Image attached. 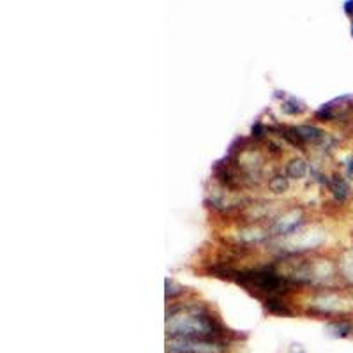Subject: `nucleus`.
Returning <instances> with one entry per match:
<instances>
[{"label":"nucleus","instance_id":"obj_1","mask_svg":"<svg viewBox=\"0 0 353 353\" xmlns=\"http://www.w3.org/2000/svg\"><path fill=\"white\" fill-rule=\"evenodd\" d=\"M166 332L170 339H203L226 343L228 330L203 305H181L168 311Z\"/></svg>","mask_w":353,"mask_h":353},{"label":"nucleus","instance_id":"obj_2","mask_svg":"<svg viewBox=\"0 0 353 353\" xmlns=\"http://www.w3.org/2000/svg\"><path fill=\"white\" fill-rule=\"evenodd\" d=\"M228 343L203 341V339H168L166 352L168 353H225Z\"/></svg>","mask_w":353,"mask_h":353},{"label":"nucleus","instance_id":"obj_3","mask_svg":"<svg viewBox=\"0 0 353 353\" xmlns=\"http://www.w3.org/2000/svg\"><path fill=\"white\" fill-rule=\"evenodd\" d=\"M301 219H302L301 210L293 209V210H290V212H286L285 216L279 217V219H276L272 230L276 232V235H290L293 230L297 228L299 223H301Z\"/></svg>","mask_w":353,"mask_h":353},{"label":"nucleus","instance_id":"obj_4","mask_svg":"<svg viewBox=\"0 0 353 353\" xmlns=\"http://www.w3.org/2000/svg\"><path fill=\"white\" fill-rule=\"evenodd\" d=\"M265 307L267 311L272 314H277V316H292L293 311L290 309V305L283 301L281 295H274V297L265 299Z\"/></svg>","mask_w":353,"mask_h":353},{"label":"nucleus","instance_id":"obj_5","mask_svg":"<svg viewBox=\"0 0 353 353\" xmlns=\"http://www.w3.org/2000/svg\"><path fill=\"white\" fill-rule=\"evenodd\" d=\"M330 191L334 193V196L337 198L339 201H345L350 198V185L348 182L345 181V179H341V176L334 175L332 181H330Z\"/></svg>","mask_w":353,"mask_h":353},{"label":"nucleus","instance_id":"obj_6","mask_svg":"<svg viewBox=\"0 0 353 353\" xmlns=\"http://www.w3.org/2000/svg\"><path fill=\"white\" fill-rule=\"evenodd\" d=\"M307 173V163L304 159H292L286 166V175L290 179H304Z\"/></svg>","mask_w":353,"mask_h":353},{"label":"nucleus","instance_id":"obj_7","mask_svg":"<svg viewBox=\"0 0 353 353\" xmlns=\"http://www.w3.org/2000/svg\"><path fill=\"white\" fill-rule=\"evenodd\" d=\"M327 332L334 337H348L353 332V325L348 321H332L327 325Z\"/></svg>","mask_w":353,"mask_h":353},{"label":"nucleus","instance_id":"obj_8","mask_svg":"<svg viewBox=\"0 0 353 353\" xmlns=\"http://www.w3.org/2000/svg\"><path fill=\"white\" fill-rule=\"evenodd\" d=\"M339 267H341L343 276L353 283V249L345 251V254L341 256V263H339Z\"/></svg>","mask_w":353,"mask_h":353},{"label":"nucleus","instance_id":"obj_9","mask_svg":"<svg viewBox=\"0 0 353 353\" xmlns=\"http://www.w3.org/2000/svg\"><path fill=\"white\" fill-rule=\"evenodd\" d=\"M269 188L270 191H274V193H285L286 189H288V181H286V176L276 175L270 179Z\"/></svg>","mask_w":353,"mask_h":353},{"label":"nucleus","instance_id":"obj_10","mask_svg":"<svg viewBox=\"0 0 353 353\" xmlns=\"http://www.w3.org/2000/svg\"><path fill=\"white\" fill-rule=\"evenodd\" d=\"M283 110H285L286 113H292V115H295V113L304 112L305 106H304V103H301V101L295 99V97H288V101H286L285 105H283Z\"/></svg>","mask_w":353,"mask_h":353},{"label":"nucleus","instance_id":"obj_11","mask_svg":"<svg viewBox=\"0 0 353 353\" xmlns=\"http://www.w3.org/2000/svg\"><path fill=\"white\" fill-rule=\"evenodd\" d=\"M345 11H346V14H348V17L353 20V2H346Z\"/></svg>","mask_w":353,"mask_h":353},{"label":"nucleus","instance_id":"obj_12","mask_svg":"<svg viewBox=\"0 0 353 353\" xmlns=\"http://www.w3.org/2000/svg\"><path fill=\"white\" fill-rule=\"evenodd\" d=\"M293 353H305V352H304V350H295V352H293Z\"/></svg>","mask_w":353,"mask_h":353},{"label":"nucleus","instance_id":"obj_13","mask_svg":"<svg viewBox=\"0 0 353 353\" xmlns=\"http://www.w3.org/2000/svg\"><path fill=\"white\" fill-rule=\"evenodd\" d=\"M352 36H353V25H352Z\"/></svg>","mask_w":353,"mask_h":353}]
</instances>
